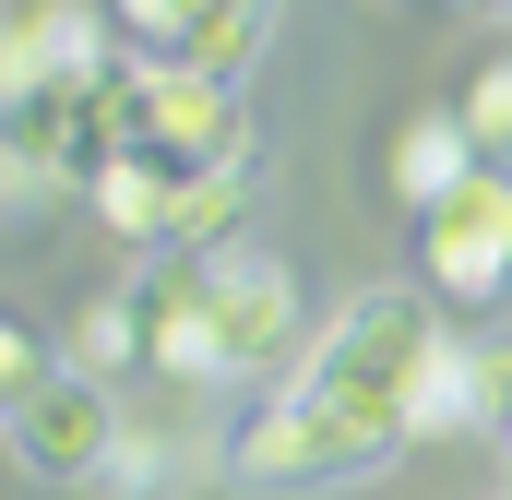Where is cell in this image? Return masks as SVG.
Instances as JSON below:
<instances>
[{
  "instance_id": "cell-1",
  "label": "cell",
  "mask_w": 512,
  "mask_h": 500,
  "mask_svg": "<svg viewBox=\"0 0 512 500\" xmlns=\"http://www.w3.org/2000/svg\"><path fill=\"white\" fill-rule=\"evenodd\" d=\"M131 298H143V358L167 381H262L286 370V358H310V286H298V262H274V250H155L143 274H131Z\"/></svg>"
},
{
  "instance_id": "cell-2",
  "label": "cell",
  "mask_w": 512,
  "mask_h": 500,
  "mask_svg": "<svg viewBox=\"0 0 512 500\" xmlns=\"http://www.w3.org/2000/svg\"><path fill=\"white\" fill-rule=\"evenodd\" d=\"M441 346H453V334H441V298H429V286H370V298H346V310L310 334L298 393H322V405H346V417H393V429H405V405H417V381H429Z\"/></svg>"
},
{
  "instance_id": "cell-3",
  "label": "cell",
  "mask_w": 512,
  "mask_h": 500,
  "mask_svg": "<svg viewBox=\"0 0 512 500\" xmlns=\"http://www.w3.org/2000/svg\"><path fill=\"white\" fill-rule=\"evenodd\" d=\"M393 453H405V429L393 417H346V405H322V393H274L251 405L239 429H227V489H262V500H322V489H370Z\"/></svg>"
},
{
  "instance_id": "cell-4",
  "label": "cell",
  "mask_w": 512,
  "mask_h": 500,
  "mask_svg": "<svg viewBox=\"0 0 512 500\" xmlns=\"http://www.w3.org/2000/svg\"><path fill=\"white\" fill-rule=\"evenodd\" d=\"M120 155H155V167H251V84L203 72V60H155L131 48L120 60Z\"/></svg>"
},
{
  "instance_id": "cell-5",
  "label": "cell",
  "mask_w": 512,
  "mask_h": 500,
  "mask_svg": "<svg viewBox=\"0 0 512 500\" xmlns=\"http://www.w3.org/2000/svg\"><path fill=\"white\" fill-rule=\"evenodd\" d=\"M120 167V72L84 84H24L0 96V203H48V191H96Z\"/></svg>"
},
{
  "instance_id": "cell-6",
  "label": "cell",
  "mask_w": 512,
  "mask_h": 500,
  "mask_svg": "<svg viewBox=\"0 0 512 500\" xmlns=\"http://www.w3.org/2000/svg\"><path fill=\"white\" fill-rule=\"evenodd\" d=\"M251 203V167H155V155H120L96 179V215L120 227L131 250H215Z\"/></svg>"
},
{
  "instance_id": "cell-7",
  "label": "cell",
  "mask_w": 512,
  "mask_h": 500,
  "mask_svg": "<svg viewBox=\"0 0 512 500\" xmlns=\"http://www.w3.org/2000/svg\"><path fill=\"white\" fill-rule=\"evenodd\" d=\"M0 453L36 489H96V465L120 453V393L84 370V358H60L24 405H0Z\"/></svg>"
},
{
  "instance_id": "cell-8",
  "label": "cell",
  "mask_w": 512,
  "mask_h": 500,
  "mask_svg": "<svg viewBox=\"0 0 512 500\" xmlns=\"http://www.w3.org/2000/svg\"><path fill=\"white\" fill-rule=\"evenodd\" d=\"M417 286L441 310H501L512 298V167H477L417 215Z\"/></svg>"
},
{
  "instance_id": "cell-9",
  "label": "cell",
  "mask_w": 512,
  "mask_h": 500,
  "mask_svg": "<svg viewBox=\"0 0 512 500\" xmlns=\"http://www.w3.org/2000/svg\"><path fill=\"white\" fill-rule=\"evenodd\" d=\"M84 72H120V12L108 0H0V96L84 84Z\"/></svg>"
},
{
  "instance_id": "cell-10",
  "label": "cell",
  "mask_w": 512,
  "mask_h": 500,
  "mask_svg": "<svg viewBox=\"0 0 512 500\" xmlns=\"http://www.w3.org/2000/svg\"><path fill=\"white\" fill-rule=\"evenodd\" d=\"M489 155H477V131H465V108H417V120H393L382 143V191L405 203V215H429L441 191H465Z\"/></svg>"
},
{
  "instance_id": "cell-11",
  "label": "cell",
  "mask_w": 512,
  "mask_h": 500,
  "mask_svg": "<svg viewBox=\"0 0 512 500\" xmlns=\"http://www.w3.org/2000/svg\"><path fill=\"white\" fill-rule=\"evenodd\" d=\"M203 465H227V453H191V441H143V429H120V453L96 465L84 500H191V489H215Z\"/></svg>"
},
{
  "instance_id": "cell-12",
  "label": "cell",
  "mask_w": 512,
  "mask_h": 500,
  "mask_svg": "<svg viewBox=\"0 0 512 500\" xmlns=\"http://www.w3.org/2000/svg\"><path fill=\"white\" fill-rule=\"evenodd\" d=\"M465 429H489V346H441L405 405V441H465Z\"/></svg>"
},
{
  "instance_id": "cell-13",
  "label": "cell",
  "mask_w": 512,
  "mask_h": 500,
  "mask_svg": "<svg viewBox=\"0 0 512 500\" xmlns=\"http://www.w3.org/2000/svg\"><path fill=\"white\" fill-rule=\"evenodd\" d=\"M262 48H274V0H215V24L191 36V60H203V72H227V84H251Z\"/></svg>"
},
{
  "instance_id": "cell-14",
  "label": "cell",
  "mask_w": 512,
  "mask_h": 500,
  "mask_svg": "<svg viewBox=\"0 0 512 500\" xmlns=\"http://www.w3.org/2000/svg\"><path fill=\"white\" fill-rule=\"evenodd\" d=\"M72 358H84V370H96V381L143 370V298H131V286H108V298H96V310L72 322Z\"/></svg>"
},
{
  "instance_id": "cell-15",
  "label": "cell",
  "mask_w": 512,
  "mask_h": 500,
  "mask_svg": "<svg viewBox=\"0 0 512 500\" xmlns=\"http://www.w3.org/2000/svg\"><path fill=\"white\" fill-rule=\"evenodd\" d=\"M453 108H465V131H477V155L512 167V48H489V60L465 72V96H453Z\"/></svg>"
},
{
  "instance_id": "cell-16",
  "label": "cell",
  "mask_w": 512,
  "mask_h": 500,
  "mask_svg": "<svg viewBox=\"0 0 512 500\" xmlns=\"http://www.w3.org/2000/svg\"><path fill=\"white\" fill-rule=\"evenodd\" d=\"M108 12H120L131 48H155V60H191V36L215 24V0H108Z\"/></svg>"
},
{
  "instance_id": "cell-17",
  "label": "cell",
  "mask_w": 512,
  "mask_h": 500,
  "mask_svg": "<svg viewBox=\"0 0 512 500\" xmlns=\"http://www.w3.org/2000/svg\"><path fill=\"white\" fill-rule=\"evenodd\" d=\"M48 370H60V358H48V334H36V322H0V405H24Z\"/></svg>"
},
{
  "instance_id": "cell-18",
  "label": "cell",
  "mask_w": 512,
  "mask_h": 500,
  "mask_svg": "<svg viewBox=\"0 0 512 500\" xmlns=\"http://www.w3.org/2000/svg\"><path fill=\"white\" fill-rule=\"evenodd\" d=\"M489 441L512 453V346H489Z\"/></svg>"
},
{
  "instance_id": "cell-19",
  "label": "cell",
  "mask_w": 512,
  "mask_h": 500,
  "mask_svg": "<svg viewBox=\"0 0 512 500\" xmlns=\"http://www.w3.org/2000/svg\"><path fill=\"white\" fill-rule=\"evenodd\" d=\"M453 12H477V0H453Z\"/></svg>"
}]
</instances>
